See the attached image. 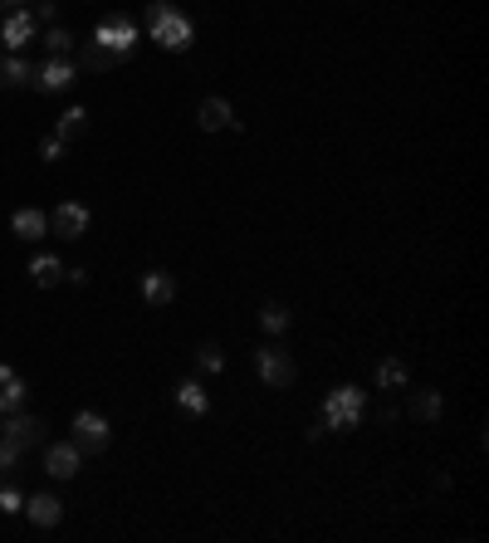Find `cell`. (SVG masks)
<instances>
[{"label":"cell","mask_w":489,"mask_h":543,"mask_svg":"<svg viewBox=\"0 0 489 543\" xmlns=\"http://www.w3.org/2000/svg\"><path fill=\"white\" fill-rule=\"evenodd\" d=\"M367 416V392L357 387H333L324 402V426L328 431H357Z\"/></svg>","instance_id":"1"},{"label":"cell","mask_w":489,"mask_h":543,"mask_svg":"<svg viewBox=\"0 0 489 543\" xmlns=\"http://www.w3.org/2000/svg\"><path fill=\"white\" fill-rule=\"evenodd\" d=\"M147 20H152V40L162 44V50H186L191 40H196V30H191V20L182 15L176 5H152L147 10Z\"/></svg>","instance_id":"2"},{"label":"cell","mask_w":489,"mask_h":543,"mask_svg":"<svg viewBox=\"0 0 489 543\" xmlns=\"http://www.w3.org/2000/svg\"><path fill=\"white\" fill-rule=\"evenodd\" d=\"M137 20L133 15H108V20H99V30H93V44L99 50H108V54H123V59H133L137 50Z\"/></svg>","instance_id":"3"},{"label":"cell","mask_w":489,"mask_h":543,"mask_svg":"<svg viewBox=\"0 0 489 543\" xmlns=\"http://www.w3.org/2000/svg\"><path fill=\"white\" fill-rule=\"evenodd\" d=\"M30 83L40 93H69L79 83V64L69 54H50L44 64H34V74H30Z\"/></svg>","instance_id":"4"},{"label":"cell","mask_w":489,"mask_h":543,"mask_svg":"<svg viewBox=\"0 0 489 543\" xmlns=\"http://www.w3.org/2000/svg\"><path fill=\"white\" fill-rule=\"evenodd\" d=\"M255 372L265 377V387H289L299 367H294L289 348H259V353H255Z\"/></svg>","instance_id":"5"},{"label":"cell","mask_w":489,"mask_h":543,"mask_svg":"<svg viewBox=\"0 0 489 543\" xmlns=\"http://www.w3.org/2000/svg\"><path fill=\"white\" fill-rule=\"evenodd\" d=\"M108 441H113V431H108V421H103L99 412H79L74 416V445L83 455H103Z\"/></svg>","instance_id":"6"},{"label":"cell","mask_w":489,"mask_h":543,"mask_svg":"<svg viewBox=\"0 0 489 543\" xmlns=\"http://www.w3.org/2000/svg\"><path fill=\"white\" fill-rule=\"evenodd\" d=\"M34 40H40V20H34L30 10H15V15L0 25V44H5L10 54H20V50H25V44H34Z\"/></svg>","instance_id":"7"},{"label":"cell","mask_w":489,"mask_h":543,"mask_svg":"<svg viewBox=\"0 0 489 543\" xmlns=\"http://www.w3.org/2000/svg\"><path fill=\"white\" fill-rule=\"evenodd\" d=\"M0 421H5V431H0V436L15 441L20 451H30V445L44 441V421H40V416H25V406H20V412H10V416H0Z\"/></svg>","instance_id":"8"},{"label":"cell","mask_w":489,"mask_h":543,"mask_svg":"<svg viewBox=\"0 0 489 543\" xmlns=\"http://www.w3.org/2000/svg\"><path fill=\"white\" fill-rule=\"evenodd\" d=\"M50 235H59V240L89 235V206H79V201H64V206L50 215Z\"/></svg>","instance_id":"9"},{"label":"cell","mask_w":489,"mask_h":543,"mask_svg":"<svg viewBox=\"0 0 489 543\" xmlns=\"http://www.w3.org/2000/svg\"><path fill=\"white\" fill-rule=\"evenodd\" d=\"M79 465H83V451L74 441H59V445L44 451V475H54V480H74Z\"/></svg>","instance_id":"10"},{"label":"cell","mask_w":489,"mask_h":543,"mask_svg":"<svg viewBox=\"0 0 489 543\" xmlns=\"http://www.w3.org/2000/svg\"><path fill=\"white\" fill-rule=\"evenodd\" d=\"M20 514H30V524H34V529H54L59 519H64V504H59L54 494H30Z\"/></svg>","instance_id":"11"},{"label":"cell","mask_w":489,"mask_h":543,"mask_svg":"<svg viewBox=\"0 0 489 543\" xmlns=\"http://www.w3.org/2000/svg\"><path fill=\"white\" fill-rule=\"evenodd\" d=\"M10 231H15L20 240H40V235H50V215L34 211V206H20L15 215H10Z\"/></svg>","instance_id":"12"},{"label":"cell","mask_w":489,"mask_h":543,"mask_svg":"<svg viewBox=\"0 0 489 543\" xmlns=\"http://www.w3.org/2000/svg\"><path fill=\"white\" fill-rule=\"evenodd\" d=\"M142 299H147V304H172V299H176V280H172V274H166V270H147V274H142Z\"/></svg>","instance_id":"13"},{"label":"cell","mask_w":489,"mask_h":543,"mask_svg":"<svg viewBox=\"0 0 489 543\" xmlns=\"http://www.w3.org/2000/svg\"><path fill=\"white\" fill-rule=\"evenodd\" d=\"M196 123L206 132H221V128H235V113H230V103H225V99H206V103H201V113H196Z\"/></svg>","instance_id":"14"},{"label":"cell","mask_w":489,"mask_h":543,"mask_svg":"<svg viewBox=\"0 0 489 543\" xmlns=\"http://www.w3.org/2000/svg\"><path fill=\"white\" fill-rule=\"evenodd\" d=\"M30 280L40 284V289H54L59 280H64V260H54V255H34V260H30Z\"/></svg>","instance_id":"15"},{"label":"cell","mask_w":489,"mask_h":543,"mask_svg":"<svg viewBox=\"0 0 489 543\" xmlns=\"http://www.w3.org/2000/svg\"><path fill=\"white\" fill-rule=\"evenodd\" d=\"M30 74H34L30 59H20V54L0 59V89H20V83H30Z\"/></svg>","instance_id":"16"},{"label":"cell","mask_w":489,"mask_h":543,"mask_svg":"<svg viewBox=\"0 0 489 543\" xmlns=\"http://www.w3.org/2000/svg\"><path fill=\"white\" fill-rule=\"evenodd\" d=\"M176 406L191 412V416H206V412H211V396H206L201 382H182V387H176Z\"/></svg>","instance_id":"17"},{"label":"cell","mask_w":489,"mask_h":543,"mask_svg":"<svg viewBox=\"0 0 489 543\" xmlns=\"http://www.w3.org/2000/svg\"><path fill=\"white\" fill-rule=\"evenodd\" d=\"M118 64H127V59H123V54L99 50V44H89V50L79 54V69H93V74H103V69H118Z\"/></svg>","instance_id":"18"},{"label":"cell","mask_w":489,"mask_h":543,"mask_svg":"<svg viewBox=\"0 0 489 543\" xmlns=\"http://www.w3.org/2000/svg\"><path fill=\"white\" fill-rule=\"evenodd\" d=\"M89 128V108H69V113H59V128H54V138H79V132Z\"/></svg>","instance_id":"19"},{"label":"cell","mask_w":489,"mask_h":543,"mask_svg":"<svg viewBox=\"0 0 489 543\" xmlns=\"http://www.w3.org/2000/svg\"><path fill=\"white\" fill-rule=\"evenodd\" d=\"M377 382H381V387H407V362H401V357H381L377 362Z\"/></svg>","instance_id":"20"},{"label":"cell","mask_w":489,"mask_h":543,"mask_svg":"<svg viewBox=\"0 0 489 543\" xmlns=\"http://www.w3.org/2000/svg\"><path fill=\"white\" fill-rule=\"evenodd\" d=\"M289 309H284V304H265V309H259V329H265V333H289Z\"/></svg>","instance_id":"21"},{"label":"cell","mask_w":489,"mask_h":543,"mask_svg":"<svg viewBox=\"0 0 489 543\" xmlns=\"http://www.w3.org/2000/svg\"><path fill=\"white\" fill-rule=\"evenodd\" d=\"M25 396H30V387L25 382H5V387H0V416H10V412H20V406H25Z\"/></svg>","instance_id":"22"},{"label":"cell","mask_w":489,"mask_h":543,"mask_svg":"<svg viewBox=\"0 0 489 543\" xmlns=\"http://www.w3.org/2000/svg\"><path fill=\"white\" fill-rule=\"evenodd\" d=\"M411 416L436 421V416H440V392H416V396H411Z\"/></svg>","instance_id":"23"},{"label":"cell","mask_w":489,"mask_h":543,"mask_svg":"<svg viewBox=\"0 0 489 543\" xmlns=\"http://www.w3.org/2000/svg\"><path fill=\"white\" fill-rule=\"evenodd\" d=\"M44 50L50 54H74V34H69L64 25H50L44 30Z\"/></svg>","instance_id":"24"},{"label":"cell","mask_w":489,"mask_h":543,"mask_svg":"<svg viewBox=\"0 0 489 543\" xmlns=\"http://www.w3.org/2000/svg\"><path fill=\"white\" fill-rule=\"evenodd\" d=\"M196 362L206 372H225V353H221V343H201L196 348Z\"/></svg>","instance_id":"25"},{"label":"cell","mask_w":489,"mask_h":543,"mask_svg":"<svg viewBox=\"0 0 489 543\" xmlns=\"http://www.w3.org/2000/svg\"><path fill=\"white\" fill-rule=\"evenodd\" d=\"M20 510H25V494L15 485H0V514H20Z\"/></svg>","instance_id":"26"},{"label":"cell","mask_w":489,"mask_h":543,"mask_svg":"<svg viewBox=\"0 0 489 543\" xmlns=\"http://www.w3.org/2000/svg\"><path fill=\"white\" fill-rule=\"evenodd\" d=\"M20 455H25V451H20L15 441H5V436H0V475H10V470L20 465Z\"/></svg>","instance_id":"27"},{"label":"cell","mask_w":489,"mask_h":543,"mask_svg":"<svg viewBox=\"0 0 489 543\" xmlns=\"http://www.w3.org/2000/svg\"><path fill=\"white\" fill-rule=\"evenodd\" d=\"M64 148H69V142H64V138H54V132H50V138L40 142V162H59V157H64Z\"/></svg>","instance_id":"28"},{"label":"cell","mask_w":489,"mask_h":543,"mask_svg":"<svg viewBox=\"0 0 489 543\" xmlns=\"http://www.w3.org/2000/svg\"><path fill=\"white\" fill-rule=\"evenodd\" d=\"M30 15H34V20H40V25H54V15H59V5H54V0H40V5H34V10H30Z\"/></svg>","instance_id":"29"},{"label":"cell","mask_w":489,"mask_h":543,"mask_svg":"<svg viewBox=\"0 0 489 543\" xmlns=\"http://www.w3.org/2000/svg\"><path fill=\"white\" fill-rule=\"evenodd\" d=\"M5 5H15V10H30V0H5Z\"/></svg>","instance_id":"30"}]
</instances>
